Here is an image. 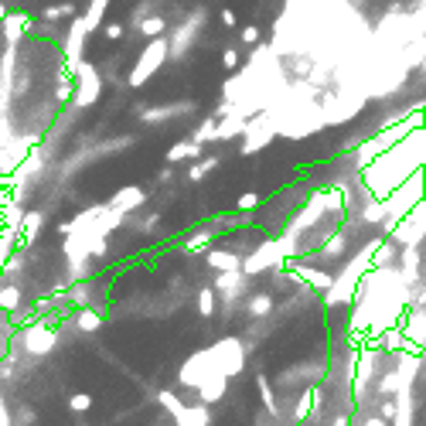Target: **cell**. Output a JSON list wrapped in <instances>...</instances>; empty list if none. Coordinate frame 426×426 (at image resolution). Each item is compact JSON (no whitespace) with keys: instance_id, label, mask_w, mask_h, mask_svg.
I'll use <instances>...</instances> for the list:
<instances>
[]
</instances>
